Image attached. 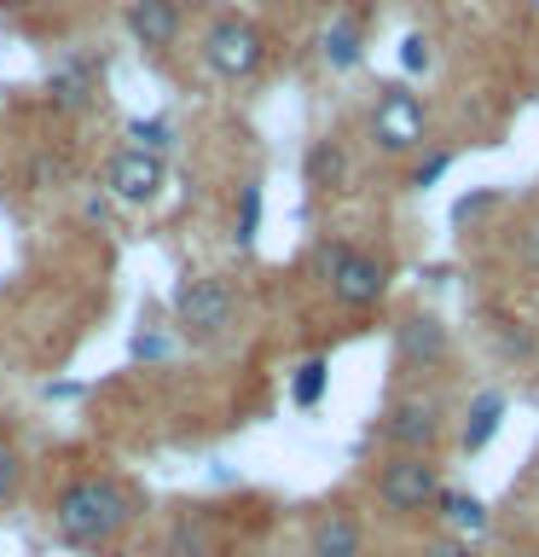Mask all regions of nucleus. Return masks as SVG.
I'll use <instances>...</instances> for the list:
<instances>
[{
	"label": "nucleus",
	"instance_id": "nucleus-1",
	"mask_svg": "<svg viewBox=\"0 0 539 557\" xmlns=\"http://www.w3.org/2000/svg\"><path fill=\"white\" fill-rule=\"evenodd\" d=\"M52 534L76 552H116L139 522V494L111 470H76L47 505Z\"/></svg>",
	"mask_w": 539,
	"mask_h": 557
},
{
	"label": "nucleus",
	"instance_id": "nucleus-2",
	"mask_svg": "<svg viewBox=\"0 0 539 557\" xmlns=\"http://www.w3.org/2000/svg\"><path fill=\"white\" fill-rule=\"evenodd\" d=\"M198 59H203L209 76H221V82H250V76H261V64H267V35H261V24L243 12H215L203 24Z\"/></svg>",
	"mask_w": 539,
	"mask_h": 557
},
{
	"label": "nucleus",
	"instance_id": "nucleus-3",
	"mask_svg": "<svg viewBox=\"0 0 539 557\" xmlns=\"http://www.w3.org/2000/svg\"><path fill=\"white\" fill-rule=\"evenodd\" d=\"M238 325V290H233V278H221V273H198V278H186L180 290H174V331H180L186 343H221L226 331Z\"/></svg>",
	"mask_w": 539,
	"mask_h": 557
},
{
	"label": "nucleus",
	"instance_id": "nucleus-4",
	"mask_svg": "<svg viewBox=\"0 0 539 557\" xmlns=\"http://www.w3.org/2000/svg\"><path fill=\"white\" fill-rule=\"evenodd\" d=\"M319 278L330 290V302L348 313H365L389 296V261L360 250V244H325L319 250Z\"/></svg>",
	"mask_w": 539,
	"mask_h": 557
},
{
	"label": "nucleus",
	"instance_id": "nucleus-5",
	"mask_svg": "<svg viewBox=\"0 0 539 557\" xmlns=\"http://www.w3.org/2000/svg\"><path fill=\"white\" fill-rule=\"evenodd\" d=\"M372 146L383 157H417L429 146V111L406 82H389L372 104Z\"/></svg>",
	"mask_w": 539,
	"mask_h": 557
},
{
	"label": "nucleus",
	"instance_id": "nucleus-6",
	"mask_svg": "<svg viewBox=\"0 0 539 557\" xmlns=\"http://www.w3.org/2000/svg\"><path fill=\"white\" fill-rule=\"evenodd\" d=\"M372 487H377V505L389 517H417L441 499V470H435V459H424V453H389V459L377 465Z\"/></svg>",
	"mask_w": 539,
	"mask_h": 557
},
{
	"label": "nucleus",
	"instance_id": "nucleus-7",
	"mask_svg": "<svg viewBox=\"0 0 539 557\" xmlns=\"http://www.w3.org/2000/svg\"><path fill=\"white\" fill-rule=\"evenodd\" d=\"M168 186V157H151L139 146H122L111 163H104V198L111 203H128V209H146L163 198Z\"/></svg>",
	"mask_w": 539,
	"mask_h": 557
},
{
	"label": "nucleus",
	"instance_id": "nucleus-8",
	"mask_svg": "<svg viewBox=\"0 0 539 557\" xmlns=\"http://www.w3.org/2000/svg\"><path fill=\"white\" fill-rule=\"evenodd\" d=\"M452 355V331L435 313H406L394 325V366L400 372H435Z\"/></svg>",
	"mask_w": 539,
	"mask_h": 557
},
{
	"label": "nucleus",
	"instance_id": "nucleus-9",
	"mask_svg": "<svg viewBox=\"0 0 539 557\" xmlns=\"http://www.w3.org/2000/svg\"><path fill=\"white\" fill-rule=\"evenodd\" d=\"M122 24H128L134 35V47H146V52H174L180 47V29H186V7L180 0H128V12H122Z\"/></svg>",
	"mask_w": 539,
	"mask_h": 557
},
{
	"label": "nucleus",
	"instance_id": "nucleus-10",
	"mask_svg": "<svg viewBox=\"0 0 539 557\" xmlns=\"http://www.w3.org/2000/svg\"><path fill=\"white\" fill-rule=\"evenodd\" d=\"M383 442L394 453H435L441 442V407L435 400H394L389 412H383Z\"/></svg>",
	"mask_w": 539,
	"mask_h": 557
},
{
	"label": "nucleus",
	"instance_id": "nucleus-11",
	"mask_svg": "<svg viewBox=\"0 0 539 557\" xmlns=\"http://www.w3.org/2000/svg\"><path fill=\"white\" fill-rule=\"evenodd\" d=\"M99 94V70L93 59H82V52H70V59L52 64V76H47V99H52V111H87Z\"/></svg>",
	"mask_w": 539,
	"mask_h": 557
},
{
	"label": "nucleus",
	"instance_id": "nucleus-12",
	"mask_svg": "<svg viewBox=\"0 0 539 557\" xmlns=\"http://www.w3.org/2000/svg\"><path fill=\"white\" fill-rule=\"evenodd\" d=\"M365 546V529L354 511H342V505H330V511L313 517V534H308V557H360Z\"/></svg>",
	"mask_w": 539,
	"mask_h": 557
},
{
	"label": "nucleus",
	"instance_id": "nucleus-13",
	"mask_svg": "<svg viewBox=\"0 0 539 557\" xmlns=\"http://www.w3.org/2000/svg\"><path fill=\"white\" fill-rule=\"evenodd\" d=\"M319 59L337 70V76H348V70H360V59H365V24L354 12H337L325 24V35H319Z\"/></svg>",
	"mask_w": 539,
	"mask_h": 557
},
{
	"label": "nucleus",
	"instance_id": "nucleus-14",
	"mask_svg": "<svg viewBox=\"0 0 539 557\" xmlns=\"http://www.w3.org/2000/svg\"><path fill=\"white\" fill-rule=\"evenodd\" d=\"M435 511L447 517V534H459V540H476L493 529V511L476 499V494H464V487H441V499H435Z\"/></svg>",
	"mask_w": 539,
	"mask_h": 557
},
{
	"label": "nucleus",
	"instance_id": "nucleus-15",
	"mask_svg": "<svg viewBox=\"0 0 539 557\" xmlns=\"http://www.w3.org/2000/svg\"><path fill=\"white\" fill-rule=\"evenodd\" d=\"M504 407H511V400H504L499 389H481L476 400H469V418H464V430H459V447H464V453H481V447L499 435Z\"/></svg>",
	"mask_w": 539,
	"mask_h": 557
},
{
	"label": "nucleus",
	"instance_id": "nucleus-16",
	"mask_svg": "<svg viewBox=\"0 0 539 557\" xmlns=\"http://www.w3.org/2000/svg\"><path fill=\"white\" fill-rule=\"evenodd\" d=\"M302 174H308V186H319V191H342L348 186V151L337 139H313L308 157H302Z\"/></svg>",
	"mask_w": 539,
	"mask_h": 557
},
{
	"label": "nucleus",
	"instance_id": "nucleus-17",
	"mask_svg": "<svg viewBox=\"0 0 539 557\" xmlns=\"http://www.w3.org/2000/svg\"><path fill=\"white\" fill-rule=\"evenodd\" d=\"M325 389H330V360L325 355H313V360L296 366V377H290V400H296V407H319Z\"/></svg>",
	"mask_w": 539,
	"mask_h": 557
},
{
	"label": "nucleus",
	"instance_id": "nucleus-18",
	"mask_svg": "<svg viewBox=\"0 0 539 557\" xmlns=\"http://www.w3.org/2000/svg\"><path fill=\"white\" fill-rule=\"evenodd\" d=\"M233 238L250 250V244L261 238V181H243L238 186V221H233Z\"/></svg>",
	"mask_w": 539,
	"mask_h": 557
},
{
	"label": "nucleus",
	"instance_id": "nucleus-19",
	"mask_svg": "<svg viewBox=\"0 0 539 557\" xmlns=\"http://www.w3.org/2000/svg\"><path fill=\"white\" fill-rule=\"evenodd\" d=\"M459 163V151L452 146H435V151H417V163H412V174H406V186L412 191H429L435 181H447V169Z\"/></svg>",
	"mask_w": 539,
	"mask_h": 557
},
{
	"label": "nucleus",
	"instance_id": "nucleus-20",
	"mask_svg": "<svg viewBox=\"0 0 539 557\" xmlns=\"http://www.w3.org/2000/svg\"><path fill=\"white\" fill-rule=\"evenodd\" d=\"M128 139L139 151H151V157H168L174 151V122H163V116H134L128 122Z\"/></svg>",
	"mask_w": 539,
	"mask_h": 557
},
{
	"label": "nucleus",
	"instance_id": "nucleus-21",
	"mask_svg": "<svg viewBox=\"0 0 539 557\" xmlns=\"http://www.w3.org/2000/svg\"><path fill=\"white\" fill-rule=\"evenodd\" d=\"M504 198L493 186H481V191H469V198H459V209H452V221L459 226H476V215H487V209H499Z\"/></svg>",
	"mask_w": 539,
	"mask_h": 557
},
{
	"label": "nucleus",
	"instance_id": "nucleus-22",
	"mask_svg": "<svg viewBox=\"0 0 539 557\" xmlns=\"http://www.w3.org/2000/svg\"><path fill=\"white\" fill-rule=\"evenodd\" d=\"M417 557H476V546H469V540H459V534H435V540H424V546H417Z\"/></svg>",
	"mask_w": 539,
	"mask_h": 557
},
{
	"label": "nucleus",
	"instance_id": "nucleus-23",
	"mask_svg": "<svg viewBox=\"0 0 539 557\" xmlns=\"http://www.w3.org/2000/svg\"><path fill=\"white\" fill-rule=\"evenodd\" d=\"M17 470H24V465H17V447L7 442V435H0V505L17 494Z\"/></svg>",
	"mask_w": 539,
	"mask_h": 557
},
{
	"label": "nucleus",
	"instance_id": "nucleus-24",
	"mask_svg": "<svg viewBox=\"0 0 539 557\" xmlns=\"http://www.w3.org/2000/svg\"><path fill=\"white\" fill-rule=\"evenodd\" d=\"M400 64H406L412 76H417V70H429V41H424V35H406V41H400Z\"/></svg>",
	"mask_w": 539,
	"mask_h": 557
},
{
	"label": "nucleus",
	"instance_id": "nucleus-25",
	"mask_svg": "<svg viewBox=\"0 0 539 557\" xmlns=\"http://www.w3.org/2000/svg\"><path fill=\"white\" fill-rule=\"evenodd\" d=\"M516 256H522V268H528V278H539V221L528 226V233H522Z\"/></svg>",
	"mask_w": 539,
	"mask_h": 557
},
{
	"label": "nucleus",
	"instance_id": "nucleus-26",
	"mask_svg": "<svg viewBox=\"0 0 539 557\" xmlns=\"http://www.w3.org/2000/svg\"><path fill=\"white\" fill-rule=\"evenodd\" d=\"M168 355V337H156V331H139L134 337V360H163Z\"/></svg>",
	"mask_w": 539,
	"mask_h": 557
},
{
	"label": "nucleus",
	"instance_id": "nucleus-27",
	"mask_svg": "<svg viewBox=\"0 0 539 557\" xmlns=\"http://www.w3.org/2000/svg\"><path fill=\"white\" fill-rule=\"evenodd\" d=\"M528 487H534V494H539V470H534V476H528Z\"/></svg>",
	"mask_w": 539,
	"mask_h": 557
},
{
	"label": "nucleus",
	"instance_id": "nucleus-28",
	"mask_svg": "<svg viewBox=\"0 0 539 557\" xmlns=\"http://www.w3.org/2000/svg\"><path fill=\"white\" fill-rule=\"evenodd\" d=\"M290 7H313V0H290Z\"/></svg>",
	"mask_w": 539,
	"mask_h": 557
}]
</instances>
